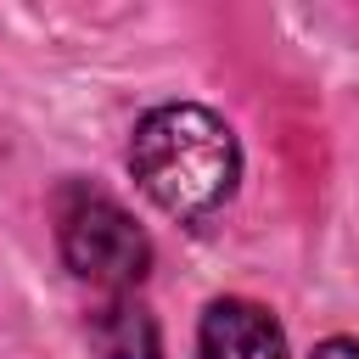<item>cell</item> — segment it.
I'll use <instances>...</instances> for the list:
<instances>
[{"label": "cell", "mask_w": 359, "mask_h": 359, "mask_svg": "<svg viewBox=\"0 0 359 359\" xmlns=\"http://www.w3.org/2000/svg\"><path fill=\"white\" fill-rule=\"evenodd\" d=\"M202 359H286V337L258 303L219 297L202 314Z\"/></svg>", "instance_id": "3"}, {"label": "cell", "mask_w": 359, "mask_h": 359, "mask_svg": "<svg viewBox=\"0 0 359 359\" xmlns=\"http://www.w3.org/2000/svg\"><path fill=\"white\" fill-rule=\"evenodd\" d=\"M90 342H95L101 359H163L157 320L129 297H112L90 314Z\"/></svg>", "instance_id": "4"}, {"label": "cell", "mask_w": 359, "mask_h": 359, "mask_svg": "<svg viewBox=\"0 0 359 359\" xmlns=\"http://www.w3.org/2000/svg\"><path fill=\"white\" fill-rule=\"evenodd\" d=\"M314 359H359V342H342V337H337V342H320Z\"/></svg>", "instance_id": "5"}, {"label": "cell", "mask_w": 359, "mask_h": 359, "mask_svg": "<svg viewBox=\"0 0 359 359\" xmlns=\"http://www.w3.org/2000/svg\"><path fill=\"white\" fill-rule=\"evenodd\" d=\"M62 258L79 280L107 286V292H129L146 280L151 269V241L146 230L101 191H67L62 196Z\"/></svg>", "instance_id": "2"}, {"label": "cell", "mask_w": 359, "mask_h": 359, "mask_svg": "<svg viewBox=\"0 0 359 359\" xmlns=\"http://www.w3.org/2000/svg\"><path fill=\"white\" fill-rule=\"evenodd\" d=\"M129 168L163 213L202 219L236 191L241 157H236V135L208 107H157L135 129Z\"/></svg>", "instance_id": "1"}]
</instances>
